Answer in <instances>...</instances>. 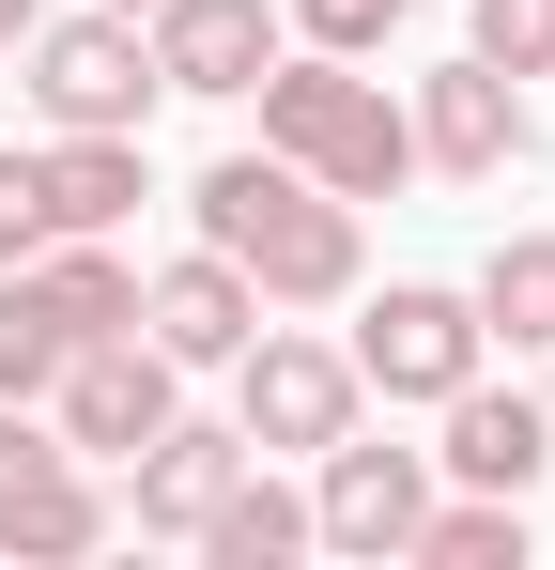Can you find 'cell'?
Segmentation results:
<instances>
[{"mask_svg":"<svg viewBox=\"0 0 555 570\" xmlns=\"http://www.w3.org/2000/svg\"><path fill=\"white\" fill-rule=\"evenodd\" d=\"M185 216H201V247H216V263H247L263 308H340V293L370 278L356 200H324L293 155H216V170L185 186Z\"/></svg>","mask_w":555,"mask_h":570,"instance_id":"1","label":"cell"},{"mask_svg":"<svg viewBox=\"0 0 555 570\" xmlns=\"http://www.w3.org/2000/svg\"><path fill=\"white\" fill-rule=\"evenodd\" d=\"M247 108H263V155H293L324 200H401L417 186L401 94H386L370 62H340V47H278L263 78H247Z\"/></svg>","mask_w":555,"mask_h":570,"instance_id":"2","label":"cell"},{"mask_svg":"<svg viewBox=\"0 0 555 570\" xmlns=\"http://www.w3.org/2000/svg\"><path fill=\"white\" fill-rule=\"evenodd\" d=\"M0 78L31 94V124H47V139H139V124L171 108L155 47H139V16H108V0H78V16H31Z\"/></svg>","mask_w":555,"mask_h":570,"instance_id":"3","label":"cell"},{"mask_svg":"<svg viewBox=\"0 0 555 570\" xmlns=\"http://www.w3.org/2000/svg\"><path fill=\"white\" fill-rule=\"evenodd\" d=\"M108 324H139V263L108 232H47L31 263H0V401H47V371Z\"/></svg>","mask_w":555,"mask_h":570,"instance_id":"4","label":"cell"},{"mask_svg":"<svg viewBox=\"0 0 555 570\" xmlns=\"http://www.w3.org/2000/svg\"><path fill=\"white\" fill-rule=\"evenodd\" d=\"M124 509H108V478L47 432V401H0V556H31V570H62L93 556Z\"/></svg>","mask_w":555,"mask_h":570,"instance_id":"5","label":"cell"},{"mask_svg":"<svg viewBox=\"0 0 555 570\" xmlns=\"http://www.w3.org/2000/svg\"><path fill=\"white\" fill-rule=\"evenodd\" d=\"M356 355L340 340H293V324H263L247 355H232V432L263 448V463H309V448H340L356 432Z\"/></svg>","mask_w":555,"mask_h":570,"instance_id":"6","label":"cell"},{"mask_svg":"<svg viewBox=\"0 0 555 570\" xmlns=\"http://www.w3.org/2000/svg\"><path fill=\"white\" fill-rule=\"evenodd\" d=\"M185 416V371L139 340V324H108V340H78L62 371H47V432L78 448V463H124V448H155Z\"/></svg>","mask_w":555,"mask_h":570,"instance_id":"7","label":"cell"},{"mask_svg":"<svg viewBox=\"0 0 555 570\" xmlns=\"http://www.w3.org/2000/svg\"><path fill=\"white\" fill-rule=\"evenodd\" d=\"M356 385L370 401H448L463 371H494V340H478V293H448V278H386L356 308Z\"/></svg>","mask_w":555,"mask_h":570,"instance_id":"8","label":"cell"},{"mask_svg":"<svg viewBox=\"0 0 555 570\" xmlns=\"http://www.w3.org/2000/svg\"><path fill=\"white\" fill-rule=\"evenodd\" d=\"M401 124H417V170H448V186H509V170H525V78H494L478 47L432 62V78L401 94Z\"/></svg>","mask_w":555,"mask_h":570,"instance_id":"9","label":"cell"},{"mask_svg":"<svg viewBox=\"0 0 555 570\" xmlns=\"http://www.w3.org/2000/svg\"><path fill=\"white\" fill-rule=\"evenodd\" d=\"M417 509H432V448H370V432L309 448V540L324 556H401Z\"/></svg>","mask_w":555,"mask_h":570,"instance_id":"10","label":"cell"},{"mask_svg":"<svg viewBox=\"0 0 555 570\" xmlns=\"http://www.w3.org/2000/svg\"><path fill=\"white\" fill-rule=\"evenodd\" d=\"M139 47H155V78H171L185 108H247V78L293 47V16H278V0H155Z\"/></svg>","mask_w":555,"mask_h":570,"instance_id":"11","label":"cell"},{"mask_svg":"<svg viewBox=\"0 0 555 570\" xmlns=\"http://www.w3.org/2000/svg\"><path fill=\"white\" fill-rule=\"evenodd\" d=\"M263 324H278V308L247 293V263H216V247H185V263H155V278H139V340H155L171 371H232Z\"/></svg>","mask_w":555,"mask_h":570,"instance_id":"12","label":"cell"},{"mask_svg":"<svg viewBox=\"0 0 555 570\" xmlns=\"http://www.w3.org/2000/svg\"><path fill=\"white\" fill-rule=\"evenodd\" d=\"M247 463H263V448H247L232 416H171L155 448H124V493H108V509H124L139 540H201V509H216Z\"/></svg>","mask_w":555,"mask_h":570,"instance_id":"13","label":"cell"},{"mask_svg":"<svg viewBox=\"0 0 555 570\" xmlns=\"http://www.w3.org/2000/svg\"><path fill=\"white\" fill-rule=\"evenodd\" d=\"M432 416H448V448H432V478H448V493H541V478H555V416L525 401V385L463 371Z\"/></svg>","mask_w":555,"mask_h":570,"instance_id":"14","label":"cell"},{"mask_svg":"<svg viewBox=\"0 0 555 570\" xmlns=\"http://www.w3.org/2000/svg\"><path fill=\"white\" fill-rule=\"evenodd\" d=\"M185 556H216V570H293V556H309V493H293L278 463H247L216 509H201V540H185Z\"/></svg>","mask_w":555,"mask_h":570,"instance_id":"15","label":"cell"},{"mask_svg":"<svg viewBox=\"0 0 555 570\" xmlns=\"http://www.w3.org/2000/svg\"><path fill=\"white\" fill-rule=\"evenodd\" d=\"M139 200H155L139 139H47V232H124Z\"/></svg>","mask_w":555,"mask_h":570,"instance_id":"16","label":"cell"},{"mask_svg":"<svg viewBox=\"0 0 555 570\" xmlns=\"http://www.w3.org/2000/svg\"><path fill=\"white\" fill-rule=\"evenodd\" d=\"M478 340H509V355H555V232H509L494 263H478Z\"/></svg>","mask_w":555,"mask_h":570,"instance_id":"17","label":"cell"},{"mask_svg":"<svg viewBox=\"0 0 555 570\" xmlns=\"http://www.w3.org/2000/svg\"><path fill=\"white\" fill-rule=\"evenodd\" d=\"M401 556L417 570H525V493H432Z\"/></svg>","mask_w":555,"mask_h":570,"instance_id":"18","label":"cell"},{"mask_svg":"<svg viewBox=\"0 0 555 570\" xmlns=\"http://www.w3.org/2000/svg\"><path fill=\"white\" fill-rule=\"evenodd\" d=\"M463 47L494 78H555V0H463Z\"/></svg>","mask_w":555,"mask_h":570,"instance_id":"19","label":"cell"},{"mask_svg":"<svg viewBox=\"0 0 555 570\" xmlns=\"http://www.w3.org/2000/svg\"><path fill=\"white\" fill-rule=\"evenodd\" d=\"M417 0H293V47H340V62H386V31H401Z\"/></svg>","mask_w":555,"mask_h":570,"instance_id":"20","label":"cell"},{"mask_svg":"<svg viewBox=\"0 0 555 570\" xmlns=\"http://www.w3.org/2000/svg\"><path fill=\"white\" fill-rule=\"evenodd\" d=\"M31 247H47V139L31 155L0 139V263H31Z\"/></svg>","mask_w":555,"mask_h":570,"instance_id":"21","label":"cell"},{"mask_svg":"<svg viewBox=\"0 0 555 570\" xmlns=\"http://www.w3.org/2000/svg\"><path fill=\"white\" fill-rule=\"evenodd\" d=\"M31 16H47V0H0V62H16V31H31Z\"/></svg>","mask_w":555,"mask_h":570,"instance_id":"22","label":"cell"},{"mask_svg":"<svg viewBox=\"0 0 555 570\" xmlns=\"http://www.w3.org/2000/svg\"><path fill=\"white\" fill-rule=\"evenodd\" d=\"M541 416H555V355H541Z\"/></svg>","mask_w":555,"mask_h":570,"instance_id":"23","label":"cell"},{"mask_svg":"<svg viewBox=\"0 0 555 570\" xmlns=\"http://www.w3.org/2000/svg\"><path fill=\"white\" fill-rule=\"evenodd\" d=\"M108 16H155V0H108Z\"/></svg>","mask_w":555,"mask_h":570,"instance_id":"24","label":"cell"}]
</instances>
